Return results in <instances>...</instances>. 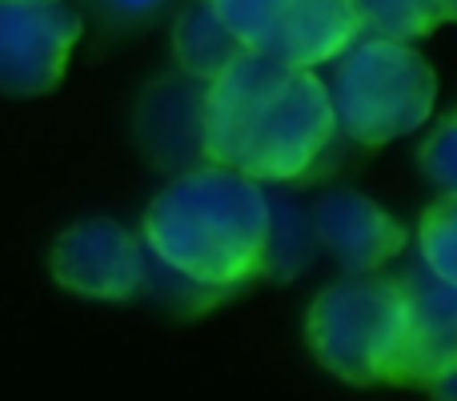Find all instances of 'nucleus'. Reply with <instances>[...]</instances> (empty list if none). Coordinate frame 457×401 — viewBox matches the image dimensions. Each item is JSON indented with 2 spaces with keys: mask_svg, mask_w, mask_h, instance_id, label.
Listing matches in <instances>:
<instances>
[{
  "mask_svg": "<svg viewBox=\"0 0 457 401\" xmlns=\"http://www.w3.org/2000/svg\"><path fill=\"white\" fill-rule=\"evenodd\" d=\"M421 265L442 281H457V193H437V201L418 221Z\"/></svg>",
  "mask_w": 457,
  "mask_h": 401,
  "instance_id": "nucleus-13",
  "label": "nucleus"
},
{
  "mask_svg": "<svg viewBox=\"0 0 457 401\" xmlns=\"http://www.w3.org/2000/svg\"><path fill=\"white\" fill-rule=\"evenodd\" d=\"M77 40L80 16L64 0H0V93H53Z\"/></svg>",
  "mask_w": 457,
  "mask_h": 401,
  "instance_id": "nucleus-7",
  "label": "nucleus"
},
{
  "mask_svg": "<svg viewBox=\"0 0 457 401\" xmlns=\"http://www.w3.org/2000/svg\"><path fill=\"white\" fill-rule=\"evenodd\" d=\"M141 245L169 277L225 297L273 261V201L265 185L205 161L181 169L149 201Z\"/></svg>",
  "mask_w": 457,
  "mask_h": 401,
  "instance_id": "nucleus-2",
  "label": "nucleus"
},
{
  "mask_svg": "<svg viewBox=\"0 0 457 401\" xmlns=\"http://www.w3.org/2000/svg\"><path fill=\"white\" fill-rule=\"evenodd\" d=\"M397 285L405 301V330L386 370V386L426 389L437 373L457 370V281H442L418 265Z\"/></svg>",
  "mask_w": 457,
  "mask_h": 401,
  "instance_id": "nucleus-8",
  "label": "nucleus"
},
{
  "mask_svg": "<svg viewBox=\"0 0 457 401\" xmlns=\"http://www.w3.org/2000/svg\"><path fill=\"white\" fill-rule=\"evenodd\" d=\"M333 137L329 88L313 69L245 48L201 93V161L257 185L313 173Z\"/></svg>",
  "mask_w": 457,
  "mask_h": 401,
  "instance_id": "nucleus-1",
  "label": "nucleus"
},
{
  "mask_svg": "<svg viewBox=\"0 0 457 401\" xmlns=\"http://www.w3.org/2000/svg\"><path fill=\"white\" fill-rule=\"evenodd\" d=\"M241 53H245V45L225 29V21L213 13L209 0H193V4L181 8V16L173 24V56L185 77L209 85Z\"/></svg>",
  "mask_w": 457,
  "mask_h": 401,
  "instance_id": "nucleus-11",
  "label": "nucleus"
},
{
  "mask_svg": "<svg viewBox=\"0 0 457 401\" xmlns=\"http://www.w3.org/2000/svg\"><path fill=\"white\" fill-rule=\"evenodd\" d=\"M333 125L353 145H389L418 133L437 104V72L410 40L357 37L333 56Z\"/></svg>",
  "mask_w": 457,
  "mask_h": 401,
  "instance_id": "nucleus-3",
  "label": "nucleus"
},
{
  "mask_svg": "<svg viewBox=\"0 0 457 401\" xmlns=\"http://www.w3.org/2000/svg\"><path fill=\"white\" fill-rule=\"evenodd\" d=\"M201 93L205 85L193 77L165 80L145 96L137 113V141L157 169H193L201 165Z\"/></svg>",
  "mask_w": 457,
  "mask_h": 401,
  "instance_id": "nucleus-10",
  "label": "nucleus"
},
{
  "mask_svg": "<svg viewBox=\"0 0 457 401\" xmlns=\"http://www.w3.org/2000/svg\"><path fill=\"white\" fill-rule=\"evenodd\" d=\"M421 173L437 193H457V117L445 113L421 145Z\"/></svg>",
  "mask_w": 457,
  "mask_h": 401,
  "instance_id": "nucleus-14",
  "label": "nucleus"
},
{
  "mask_svg": "<svg viewBox=\"0 0 457 401\" xmlns=\"http://www.w3.org/2000/svg\"><path fill=\"white\" fill-rule=\"evenodd\" d=\"M96 4L109 16H117V21H145V16H153L165 0H96Z\"/></svg>",
  "mask_w": 457,
  "mask_h": 401,
  "instance_id": "nucleus-15",
  "label": "nucleus"
},
{
  "mask_svg": "<svg viewBox=\"0 0 457 401\" xmlns=\"http://www.w3.org/2000/svg\"><path fill=\"white\" fill-rule=\"evenodd\" d=\"M48 273L72 297L120 305L149 289V253L117 217H85L48 245Z\"/></svg>",
  "mask_w": 457,
  "mask_h": 401,
  "instance_id": "nucleus-6",
  "label": "nucleus"
},
{
  "mask_svg": "<svg viewBox=\"0 0 457 401\" xmlns=\"http://www.w3.org/2000/svg\"><path fill=\"white\" fill-rule=\"evenodd\" d=\"M313 233L345 273H378L410 245L402 217L361 189H333L313 205Z\"/></svg>",
  "mask_w": 457,
  "mask_h": 401,
  "instance_id": "nucleus-9",
  "label": "nucleus"
},
{
  "mask_svg": "<svg viewBox=\"0 0 457 401\" xmlns=\"http://www.w3.org/2000/svg\"><path fill=\"white\" fill-rule=\"evenodd\" d=\"M209 4L249 53L297 69L329 64L361 37L349 0H209Z\"/></svg>",
  "mask_w": 457,
  "mask_h": 401,
  "instance_id": "nucleus-5",
  "label": "nucleus"
},
{
  "mask_svg": "<svg viewBox=\"0 0 457 401\" xmlns=\"http://www.w3.org/2000/svg\"><path fill=\"white\" fill-rule=\"evenodd\" d=\"M402 285L378 273H345L325 285L305 309V346L325 373L357 389L386 386L402 346Z\"/></svg>",
  "mask_w": 457,
  "mask_h": 401,
  "instance_id": "nucleus-4",
  "label": "nucleus"
},
{
  "mask_svg": "<svg viewBox=\"0 0 457 401\" xmlns=\"http://www.w3.org/2000/svg\"><path fill=\"white\" fill-rule=\"evenodd\" d=\"M353 21L370 37L418 40L457 16V0H349Z\"/></svg>",
  "mask_w": 457,
  "mask_h": 401,
  "instance_id": "nucleus-12",
  "label": "nucleus"
}]
</instances>
